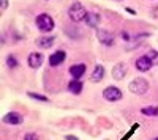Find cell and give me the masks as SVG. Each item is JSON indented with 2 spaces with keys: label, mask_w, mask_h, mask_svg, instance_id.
<instances>
[{
  "label": "cell",
  "mask_w": 158,
  "mask_h": 140,
  "mask_svg": "<svg viewBox=\"0 0 158 140\" xmlns=\"http://www.w3.org/2000/svg\"><path fill=\"white\" fill-rule=\"evenodd\" d=\"M89 14L87 8L81 3V2H73L68 8V18L71 22L74 24H81V22H85V18Z\"/></svg>",
  "instance_id": "cell-1"
},
{
  "label": "cell",
  "mask_w": 158,
  "mask_h": 140,
  "mask_svg": "<svg viewBox=\"0 0 158 140\" xmlns=\"http://www.w3.org/2000/svg\"><path fill=\"white\" fill-rule=\"evenodd\" d=\"M35 25L41 33H52L56 29V21L48 13H41L35 18Z\"/></svg>",
  "instance_id": "cell-2"
},
{
  "label": "cell",
  "mask_w": 158,
  "mask_h": 140,
  "mask_svg": "<svg viewBox=\"0 0 158 140\" xmlns=\"http://www.w3.org/2000/svg\"><path fill=\"white\" fill-rule=\"evenodd\" d=\"M149 82L147 79H144V77H136L133 79L130 84H128V90L133 93V95H138V96H142V95H146L149 91Z\"/></svg>",
  "instance_id": "cell-3"
},
{
  "label": "cell",
  "mask_w": 158,
  "mask_h": 140,
  "mask_svg": "<svg viewBox=\"0 0 158 140\" xmlns=\"http://www.w3.org/2000/svg\"><path fill=\"white\" fill-rule=\"evenodd\" d=\"M103 99L104 101H108V103H118V101H122L123 99V93H122V90L118 87H115V85H109V87H106L103 90Z\"/></svg>",
  "instance_id": "cell-4"
},
{
  "label": "cell",
  "mask_w": 158,
  "mask_h": 140,
  "mask_svg": "<svg viewBox=\"0 0 158 140\" xmlns=\"http://www.w3.org/2000/svg\"><path fill=\"white\" fill-rule=\"evenodd\" d=\"M97 40L106 47H112L115 43V36L114 33H111L109 30H104V29H97Z\"/></svg>",
  "instance_id": "cell-5"
},
{
  "label": "cell",
  "mask_w": 158,
  "mask_h": 140,
  "mask_svg": "<svg viewBox=\"0 0 158 140\" xmlns=\"http://www.w3.org/2000/svg\"><path fill=\"white\" fill-rule=\"evenodd\" d=\"M135 68L139 71V72H147L153 68V61L152 58L146 54V55H141L135 60Z\"/></svg>",
  "instance_id": "cell-6"
},
{
  "label": "cell",
  "mask_w": 158,
  "mask_h": 140,
  "mask_svg": "<svg viewBox=\"0 0 158 140\" xmlns=\"http://www.w3.org/2000/svg\"><path fill=\"white\" fill-rule=\"evenodd\" d=\"M2 123L3 124H8V126H19V124L24 123V117L21 115L19 112L11 110V112H8V113H5V115H3Z\"/></svg>",
  "instance_id": "cell-7"
},
{
  "label": "cell",
  "mask_w": 158,
  "mask_h": 140,
  "mask_svg": "<svg viewBox=\"0 0 158 140\" xmlns=\"http://www.w3.org/2000/svg\"><path fill=\"white\" fill-rule=\"evenodd\" d=\"M65 60H67V52H65V50H56V52H52V54L48 57V63H49L51 68L60 66Z\"/></svg>",
  "instance_id": "cell-8"
},
{
  "label": "cell",
  "mask_w": 158,
  "mask_h": 140,
  "mask_svg": "<svg viewBox=\"0 0 158 140\" xmlns=\"http://www.w3.org/2000/svg\"><path fill=\"white\" fill-rule=\"evenodd\" d=\"M127 72H128V66L125 65L123 61H120V63H115V65L112 66V71H111V74H112V79L114 80H123L125 77H127Z\"/></svg>",
  "instance_id": "cell-9"
},
{
  "label": "cell",
  "mask_w": 158,
  "mask_h": 140,
  "mask_svg": "<svg viewBox=\"0 0 158 140\" xmlns=\"http://www.w3.org/2000/svg\"><path fill=\"white\" fill-rule=\"evenodd\" d=\"M43 61H44V55L41 52H32L27 57V65L32 69H38L40 66L43 65Z\"/></svg>",
  "instance_id": "cell-10"
},
{
  "label": "cell",
  "mask_w": 158,
  "mask_h": 140,
  "mask_svg": "<svg viewBox=\"0 0 158 140\" xmlns=\"http://www.w3.org/2000/svg\"><path fill=\"white\" fill-rule=\"evenodd\" d=\"M85 71H87V66L84 63H74V65H71L70 69H68L71 79H82L85 76Z\"/></svg>",
  "instance_id": "cell-11"
},
{
  "label": "cell",
  "mask_w": 158,
  "mask_h": 140,
  "mask_svg": "<svg viewBox=\"0 0 158 140\" xmlns=\"http://www.w3.org/2000/svg\"><path fill=\"white\" fill-rule=\"evenodd\" d=\"M67 88H68V91H70L71 95L79 96V95L82 93V90H84V84H82L81 79H71V80L68 82Z\"/></svg>",
  "instance_id": "cell-12"
},
{
  "label": "cell",
  "mask_w": 158,
  "mask_h": 140,
  "mask_svg": "<svg viewBox=\"0 0 158 140\" xmlns=\"http://www.w3.org/2000/svg\"><path fill=\"white\" fill-rule=\"evenodd\" d=\"M54 41H56V36H52V35H43V36L36 38L35 44H36L40 49H49V47H52Z\"/></svg>",
  "instance_id": "cell-13"
},
{
  "label": "cell",
  "mask_w": 158,
  "mask_h": 140,
  "mask_svg": "<svg viewBox=\"0 0 158 140\" xmlns=\"http://www.w3.org/2000/svg\"><path fill=\"white\" fill-rule=\"evenodd\" d=\"M104 74H106V71H104V66L103 65H97L95 68H94V71H92V74H90V82H94V84H97V82H101L103 79H104Z\"/></svg>",
  "instance_id": "cell-14"
},
{
  "label": "cell",
  "mask_w": 158,
  "mask_h": 140,
  "mask_svg": "<svg viewBox=\"0 0 158 140\" xmlns=\"http://www.w3.org/2000/svg\"><path fill=\"white\" fill-rule=\"evenodd\" d=\"M101 22V18L98 13H94V11H89V14L85 18V25L90 29H98V25Z\"/></svg>",
  "instance_id": "cell-15"
},
{
  "label": "cell",
  "mask_w": 158,
  "mask_h": 140,
  "mask_svg": "<svg viewBox=\"0 0 158 140\" xmlns=\"http://www.w3.org/2000/svg\"><path fill=\"white\" fill-rule=\"evenodd\" d=\"M144 117H158V106H146L141 109Z\"/></svg>",
  "instance_id": "cell-16"
},
{
  "label": "cell",
  "mask_w": 158,
  "mask_h": 140,
  "mask_svg": "<svg viewBox=\"0 0 158 140\" xmlns=\"http://www.w3.org/2000/svg\"><path fill=\"white\" fill-rule=\"evenodd\" d=\"M27 96L33 101H40V103H49V98L41 95V93H36V91H27Z\"/></svg>",
  "instance_id": "cell-17"
},
{
  "label": "cell",
  "mask_w": 158,
  "mask_h": 140,
  "mask_svg": "<svg viewBox=\"0 0 158 140\" xmlns=\"http://www.w3.org/2000/svg\"><path fill=\"white\" fill-rule=\"evenodd\" d=\"M5 63H6V66H8L10 69H16V68L19 66V60L16 58V55H13V54H10V55L6 57Z\"/></svg>",
  "instance_id": "cell-18"
},
{
  "label": "cell",
  "mask_w": 158,
  "mask_h": 140,
  "mask_svg": "<svg viewBox=\"0 0 158 140\" xmlns=\"http://www.w3.org/2000/svg\"><path fill=\"white\" fill-rule=\"evenodd\" d=\"M147 55L152 58V61H153V66H156V65H158V50H153V49H150Z\"/></svg>",
  "instance_id": "cell-19"
},
{
  "label": "cell",
  "mask_w": 158,
  "mask_h": 140,
  "mask_svg": "<svg viewBox=\"0 0 158 140\" xmlns=\"http://www.w3.org/2000/svg\"><path fill=\"white\" fill-rule=\"evenodd\" d=\"M24 140H40L36 132H25L24 134Z\"/></svg>",
  "instance_id": "cell-20"
},
{
  "label": "cell",
  "mask_w": 158,
  "mask_h": 140,
  "mask_svg": "<svg viewBox=\"0 0 158 140\" xmlns=\"http://www.w3.org/2000/svg\"><path fill=\"white\" fill-rule=\"evenodd\" d=\"M122 40H123V41H127V43H130V41H131V35H130L128 32H125V30H123V32H122Z\"/></svg>",
  "instance_id": "cell-21"
},
{
  "label": "cell",
  "mask_w": 158,
  "mask_h": 140,
  "mask_svg": "<svg viewBox=\"0 0 158 140\" xmlns=\"http://www.w3.org/2000/svg\"><path fill=\"white\" fill-rule=\"evenodd\" d=\"M0 8H2V11H6V8H8V0H0Z\"/></svg>",
  "instance_id": "cell-22"
},
{
  "label": "cell",
  "mask_w": 158,
  "mask_h": 140,
  "mask_svg": "<svg viewBox=\"0 0 158 140\" xmlns=\"http://www.w3.org/2000/svg\"><path fill=\"white\" fill-rule=\"evenodd\" d=\"M65 140H79L76 135H71V134H67L65 135Z\"/></svg>",
  "instance_id": "cell-23"
},
{
  "label": "cell",
  "mask_w": 158,
  "mask_h": 140,
  "mask_svg": "<svg viewBox=\"0 0 158 140\" xmlns=\"http://www.w3.org/2000/svg\"><path fill=\"white\" fill-rule=\"evenodd\" d=\"M128 13H131V14H136V11H133V10H131V8H125Z\"/></svg>",
  "instance_id": "cell-24"
},
{
  "label": "cell",
  "mask_w": 158,
  "mask_h": 140,
  "mask_svg": "<svg viewBox=\"0 0 158 140\" xmlns=\"http://www.w3.org/2000/svg\"><path fill=\"white\" fill-rule=\"evenodd\" d=\"M153 140H158V137H155V138H153Z\"/></svg>",
  "instance_id": "cell-25"
},
{
  "label": "cell",
  "mask_w": 158,
  "mask_h": 140,
  "mask_svg": "<svg viewBox=\"0 0 158 140\" xmlns=\"http://www.w3.org/2000/svg\"><path fill=\"white\" fill-rule=\"evenodd\" d=\"M117 2H122V0H117Z\"/></svg>",
  "instance_id": "cell-26"
}]
</instances>
